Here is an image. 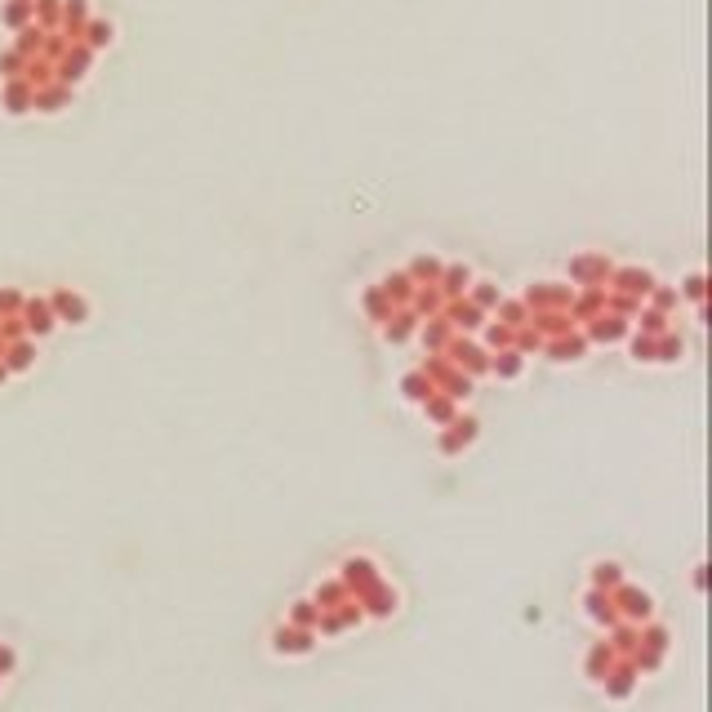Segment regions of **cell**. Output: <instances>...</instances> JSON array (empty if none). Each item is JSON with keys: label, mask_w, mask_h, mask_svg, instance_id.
Wrapping results in <instances>:
<instances>
[{"label": "cell", "mask_w": 712, "mask_h": 712, "mask_svg": "<svg viewBox=\"0 0 712 712\" xmlns=\"http://www.w3.org/2000/svg\"><path fill=\"white\" fill-rule=\"evenodd\" d=\"M58 312H63V317H71V321H80V317H85V303H76L71 294H58Z\"/></svg>", "instance_id": "cell-1"}, {"label": "cell", "mask_w": 712, "mask_h": 712, "mask_svg": "<svg viewBox=\"0 0 712 712\" xmlns=\"http://www.w3.org/2000/svg\"><path fill=\"white\" fill-rule=\"evenodd\" d=\"M50 307H41V303H31V330H50Z\"/></svg>", "instance_id": "cell-2"}, {"label": "cell", "mask_w": 712, "mask_h": 712, "mask_svg": "<svg viewBox=\"0 0 712 712\" xmlns=\"http://www.w3.org/2000/svg\"><path fill=\"white\" fill-rule=\"evenodd\" d=\"M27 361H31V352H27V347H14V365L22 370V365H27Z\"/></svg>", "instance_id": "cell-3"}]
</instances>
